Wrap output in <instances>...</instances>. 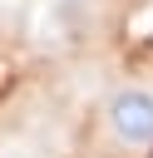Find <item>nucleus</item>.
Returning <instances> with one entry per match:
<instances>
[{"label":"nucleus","instance_id":"obj_1","mask_svg":"<svg viewBox=\"0 0 153 158\" xmlns=\"http://www.w3.org/2000/svg\"><path fill=\"white\" fill-rule=\"evenodd\" d=\"M104 128L118 148L148 153L153 148V89L148 84H123L104 104Z\"/></svg>","mask_w":153,"mask_h":158}]
</instances>
